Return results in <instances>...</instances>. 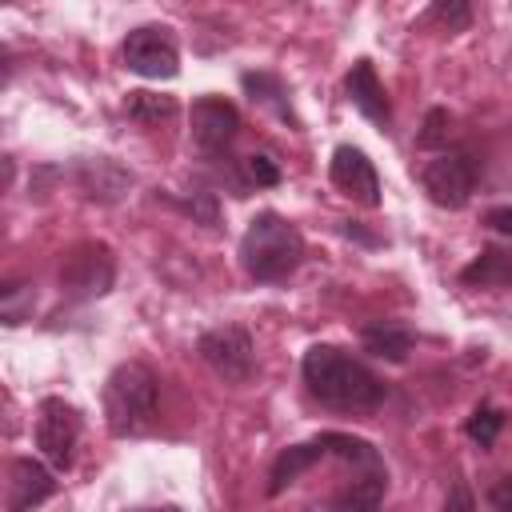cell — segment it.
Wrapping results in <instances>:
<instances>
[{"label": "cell", "instance_id": "cell-1", "mask_svg": "<svg viewBox=\"0 0 512 512\" xmlns=\"http://www.w3.org/2000/svg\"><path fill=\"white\" fill-rule=\"evenodd\" d=\"M300 376L308 392L324 408H336V412H372L388 396V388L380 384L372 368H364L356 356L332 344H312L300 360Z\"/></svg>", "mask_w": 512, "mask_h": 512}, {"label": "cell", "instance_id": "cell-2", "mask_svg": "<svg viewBox=\"0 0 512 512\" xmlns=\"http://www.w3.org/2000/svg\"><path fill=\"white\" fill-rule=\"evenodd\" d=\"M304 260V236L280 212H260L240 236V264L256 284L288 280Z\"/></svg>", "mask_w": 512, "mask_h": 512}, {"label": "cell", "instance_id": "cell-3", "mask_svg": "<svg viewBox=\"0 0 512 512\" xmlns=\"http://www.w3.org/2000/svg\"><path fill=\"white\" fill-rule=\"evenodd\" d=\"M156 400H160V384L156 372L140 360H128L120 368H112L108 384H104V420L112 436H144L156 420Z\"/></svg>", "mask_w": 512, "mask_h": 512}, {"label": "cell", "instance_id": "cell-4", "mask_svg": "<svg viewBox=\"0 0 512 512\" xmlns=\"http://www.w3.org/2000/svg\"><path fill=\"white\" fill-rule=\"evenodd\" d=\"M196 352L228 384H248L256 372V348H252L248 328H240V324H220V328L200 332Z\"/></svg>", "mask_w": 512, "mask_h": 512}, {"label": "cell", "instance_id": "cell-5", "mask_svg": "<svg viewBox=\"0 0 512 512\" xmlns=\"http://www.w3.org/2000/svg\"><path fill=\"white\" fill-rule=\"evenodd\" d=\"M112 280H116L112 248L96 244V240L76 244L60 264V292L72 296V300H96L112 288Z\"/></svg>", "mask_w": 512, "mask_h": 512}, {"label": "cell", "instance_id": "cell-6", "mask_svg": "<svg viewBox=\"0 0 512 512\" xmlns=\"http://www.w3.org/2000/svg\"><path fill=\"white\" fill-rule=\"evenodd\" d=\"M124 64L144 76V80H172L180 72V48H176V36L172 28L164 24H140L124 36V48H120Z\"/></svg>", "mask_w": 512, "mask_h": 512}, {"label": "cell", "instance_id": "cell-7", "mask_svg": "<svg viewBox=\"0 0 512 512\" xmlns=\"http://www.w3.org/2000/svg\"><path fill=\"white\" fill-rule=\"evenodd\" d=\"M76 440H80V412L60 396H44L40 408H36V448H40V456L56 472H64V468H72Z\"/></svg>", "mask_w": 512, "mask_h": 512}, {"label": "cell", "instance_id": "cell-8", "mask_svg": "<svg viewBox=\"0 0 512 512\" xmlns=\"http://www.w3.org/2000/svg\"><path fill=\"white\" fill-rule=\"evenodd\" d=\"M476 160L468 152H440L436 160L424 164L420 172V184L428 192L432 204L440 208H464L476 192Z\"/></svg>", "mask_w": 512, "mask_h": 512}, {"label": "cell", "instance_id": "cell-9", "mask_svg": "<svg viewBox=\"0 0 512 512\" xmlns=\"http://www.w3.org/2000/svg\"><path fill=\"white\" fill-rule=\"evenodd\" d=\"M240 132V112L220 100V96H200L192 104V144L204 152V156H220Z\"/></svg>", "mask_w": 512, "mask_h": 512}, {"label": "cell", "instance_id": "cell-10", "mask_svg": "<svg viewBox=\"0 0 512 512\" xmlns=\"http://www.w3.org/2000/svg\"><path fill=\"white\" fill-rule=\"evenodd\" d=\"M332 184L344 192V196H352V200H360L364 208H376L380 204V180H376V168H372V160L360 152V148H352V144H340L336 152H332Z\"/></svg>", "mask_w": 512, "mask_h": 512}, {"label": "cell", "instance_id": "cell-11", "mask_svg": "<svg viewBox=\"0 0 512 512\" xmlns=\"http://www.w3.org/2000/svg\"><path fill=\"white\" fill-rule=\"evenodd\" d=\"M344 92H348L352 108H356L364 120H372V124H380V128L392 124V108H388L384 84L376 80L372 60H356V64L348 68V76H344Z\"/></svg>", "mask_w": 512, "mask_h": 512}, {"label": "cell", "instance_id": "cell-12", "mask_svg": "<svg viewBox=\"0 0 512 512\" xmlns=\"http://www.w3.org/2000/svg\"><path fill=\"white\" fill-rule=\"evenodd\" d=\"M328 456V444H324V436H312V440H304V444H288L276 460H272V468H268V496H280L288 484H296L312 464H320Z\"/></svg>", "mask_w": 512, "mask_h": 512}, {"label": "cell", "instance_id": "cell-13", "mask_svg": "<svg viewBox=\"0 0 512 512\" xmlns=\"http://www.w3.org/2000/svg\"><path fill=\"white\" fill-rule=\"evenodd\" d=\"M52 492H56V480H52V472H48L40 460L20 456V460L12 464V480H8V508H12V512L36 508V504H44Z\"/></svg>", "mask_w": 512, "mask_h": 512}, {"label": "cell", "instance_id": "cell-14", "mask_svg": "<svg viewBox=\"0 0 512 512\" xmlns=\"http://www.w3.org/2000/svg\"><path fill=\"white\" fill-rule=\"evenodd\" d=\"M76 184H80V192H84L88 200L108 204V200H120V196L128 192L132 176H128L120 164H112L108 156H96V160H84V164L76 168Z\"/></svg>", "mask_w": 512, "mask_h": 512}, {"label": "cell", "instance_id": "cell-15", "mask_svg": "<svg viewBox=\"0 0 512 512\" xmlns=\"http://www.w3.org/2000/svg\"><path fill=\"white\" fill-rule=\"evenodd\" d=\"M360 340H364V352H372L388 364H404L412 352V328L404 320H372L360 328Z\"/></svg>", "mask_w": 512, "mask_h": 512}, {"label": "cell", "instance_id": "cell-16", "mask_svg": "<svg viewBox=\"0 0 512 512\" xmlns=\"http://www.w3.org/2000/svg\"><path fill=\"white\" fill-rule=\"evenodd\" d=\"M460 280L468 288H512V252L504 248H484L472 264H464Z\"/></svg>", "mask_w": 512, "mask_h": 512}, {"label": "cell", "instance_id": "cell-17", "mask_svg": "<svg viewBox=\"0 0 512 512\" xmlns=\"http://www.w3.org/2000/svg\"><path fill=\"white\" fill-rule=\"evenodd\" d=\"M240 84H244V92H248L256 104H268V108H276V116H284V120L296 124L292 104H288V88L280 84V76H272V72H244Z\"/></svg>", "mask_w": 512, "mask_h": 512}, {"label": "cell", "instance_id": "cell-18", "mask_svg": "<svg viewBox=\"0 0 512 512\" xmlns=\"http://www.w3.org/2000/svg\"><path fill=\"white\" fill-rule=\"evenodd\" d=\"M124 112L136 124H160V120H172L176 116V100L172 96H160V92H128Z\"/></svg>", "mask_w": 512, "mask_h": 512}, {"label": "cell", "instance_id": "cell-19", "mask_svg": "<svg viewBox=\"0 0 512 512\" xmlns=\"http://www.w3.org/2000/svg\"><path fill=\"white\" fill-rule=\"evenodd\" d=\"M32 304H36L32 284L12 280V284L0 288V320H4V324H24V320L32 316Z\"/></svg>", "mask_w": 512, "mask_h": 512}, {"label": "cell", "instance_id": "cell-20", "mask_svg": "<svg viewBox=\"0 0 512 512\" xmlns=\"http://www.w3.org/2000/svg\"><path fill=\"white\" fill-rule=\"evenodd\" d=\"M384 492H388V480H348V488L332 496V508H352V512L376 508L384 500Z\"/></svg>", "mask_w": 512, "mask_h": 512}, {"label": "cell", "instance_id": "cell-21", "mask_svg": "<svg viewBox=\"0 0 512 512\" xmlns=\"http://www.w3.org/2000/svg\"><path fill=\"white\" fill-rule=\"evenodd\" d=\"M476 16V0H432L428 20L440 24L444 32H464Z\"/></svg>", "mask_w": 512, "mask_h": 512}, {"label": "cell", "instance_id": "cell-22", "mask_svg": "<svg viewBox=\"0 0 512 512\" xmlns=\"http://www.w3.org/2000/svg\"><path fill=\"white\" fill-rule=\"evenodd\" d=\"M500 428H504V412H500V408H488V404H480V408L472 412V420L464 424V432H468L480 448H492L496 436H500Z\"/></svg>", "mask_w": 512, "mask_h": 512}, {"label": "cell", "instance_id": "cell-23", "mask_svg": "<svg viewBox=\"0 0 512 512\" xmlns=\"http://www.w3.org/2000/svg\"><path fill=\"white\" fill-rule=\"evenodd\" d=\"M244 180L256 184V188H276L280 184V164L268 156V152H252L244 160Z\"/></svg>", "mask_w": 512, "mask_h": 512}, {"label": "cell", "instance_id": "cell-24", "mask_svg": "<svg viewBox=\"0 0 512 512\" xmlns=\"http://www.w3.org/2000/svg\"><path fill=\"white\" fill-rule=\"evenodd\" d=\"M180 212H188L192 220H200V224H216V196L212 192H192V196H184V200H172Z\"/></svg>", "mask_w": 512, "mask_h": 512}, {"label": "cell", "instance_id": "cell-25", "mask_svg": "<svg viewBox=\"0 0 512 512\" xmlns=\"http://www.w3.org/2000/svg\"><path fill=\"white\" fill-rule=\"evenodd\" d=\"M444 140H448V112H444V108H428L416 144H420V148H436V144H444Z\"/></svg>", "mask_w": 512, "mask_h": 512}, {"label": "cell", "instance_id": "cell-26", "mask_svg": "<svg viewBox=\"0 0 512 512\" xmlns=\"http://www.w3.org/2000/svg\"><path fill=\"white\" fill-rule=\"evenodd\" d=\"M484 224H488L492 232H500V236H512V204L488 208V212H484Z\"/></svg>", "mask_w": 512, "mask_h": 512}, {"label": "cell", "instance_id": "cell-27", "mask_svg": "<svg viewBox=\"0 0 512 512\" xmlns=\"http://www.w3.org/2000/svg\"><path fill=\"white\" fill-rule=\"evenodd\" d=\"M488 504L500 508V512H512V476H500V480L488 488Z\"/></svg>", "mask_w": 512, "mask_h": 512}, {"label": "cell", "instance_id": "cell-28", "mask_svg": "<svg viewBox=\"0 0 512 512\" xmlns=\"http://www.w3.org/2000/svg\"><path fill=\"white\" fill-rule=\"evenodd\" d=\"M444 504H448V508H472V504H476V500H472V492H464V488H452V492H448V500H444Z\"/></svg>", "mask_w": 512, "mask_h": 512}]
</instances>
